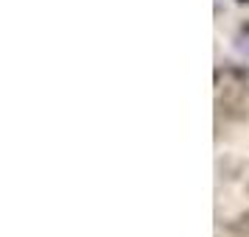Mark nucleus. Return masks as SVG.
Here are the masks:
<instances>
[{"mask_svg": "<svg viewBox=\"0 0 249 237\" xmlns=\"http://www.w3.org/2000/svg\"><path fill=\"white\" fill-rule=\"evenodd\" d=\"M227 232L235 235V237H249V209L235 215L232 221H227Z\"/></svg>", "mask_w": 249, "mask_h": 237, "instance_id": "f257e3e1", "label": "nucleus"}]
</instances>
